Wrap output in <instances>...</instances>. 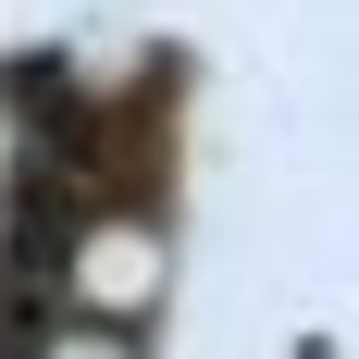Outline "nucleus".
<instances>
[{"mask_svg":"<svg viewBox=\"0 0 359 359\" xmlns=\"http://www.w3.org/2000/svg\"><path fill=\"white\" fill-rule=\"evenodd\" d=\"M149 273H161V260H149V236H100V248H87V285H100V297H137Z\"/></svg>","mask_w":359,"mask_h":359,"instance_id":"1","label":"nucleus"},{"mask_svg":"<svg viewBox=\"0 0 359 359\" xmlns=\"http://www.w3.org/2000/svg\"><path fill=\"white\" fill-rule=\"evenodd\" d=\"M62 359H124V347H100V334H74V347H62Z\"/></svg>","mask_w":359,"mask_h":359,"instance_id":"2","label":"nucleus"}]
</instances>
